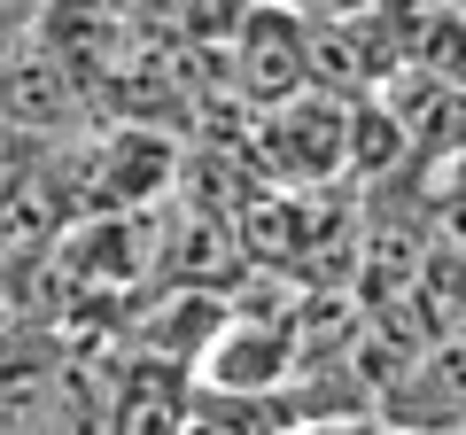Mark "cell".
<instances>
[{
    "label": "cell",
    "instance_id": "obj_1",
    "mask_svg": "<svg viewBox=\"0 0 466 435\" xmlns=\"http://www.w3.org/2000/svg\"><path fill=\"white\" fill-rule=\"evenodd\" d=\"M257 148H272L265 164L280 179H303V187L334 179L350 164V101L334 86H303V94L272 101L265 125H257Z\"/></svg>",
    "mask_w": 466,
    "mask_h": 435
},
{
    "label": "cell",
    "instance_id": "obj_2",
    "mask_svg": "<svg viewBox=\"0 0 466 435\" xmlns=\"http://www.w3.org/2000/svg\"><path fill=\"white\" fill-rule=\"evenodd\" d=\"M226 47H233V78H241V94H249L257 109H272V101H288V94L311 86V39H303V16L288 0L249 8Z\"/></svg>",
    "mask_w": 466,
    "mask_h": 435
},
{
    "label": "cell",
    "instance_id": "obj_3",
    "mask_svg": "<svg viewBox=\"0 0 466 435\" xmlns=\"http://www.w3.org/2000/svg\"><path fill=\"white\" fill-rule=\"evenodd\" d=\"M78 101H86V78H78V70H70L39 32L16 39L8 78H0V117L24 125V133H55V125L78 117Z\"/></svg>",
    "mask_w": 466,
    "mask_h": 435
},
{
    "label": "cell",
    "instance_id": "obj_4",
    "mask_svg": "<svg viewBox=\"0 0 466 435\" xmlns=\"http://www.w3.org/2000/svg\"><path fill=\"white\" fill-rule=\"evenodd\" d=\"M24 24H39V0H0V39H16Z\"/></svg>",
    "mask_w": 466,
    "mask_h": 435
},
{
    "label": "cell",
    "instance_id": "obj_5",
    "mask_svg": "<svg viewBox=\"0 0 466 435\" xmlns=\"http://www.w3.org/2000/svg\"><path fill=\"white\" fill-rule=\"evenodd\" d=\"M8 55H16V39H0V78H8Z\"/></svg>",
    "mask_w": 466,
    "mask_h": 435
}]
</instances>
